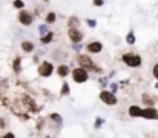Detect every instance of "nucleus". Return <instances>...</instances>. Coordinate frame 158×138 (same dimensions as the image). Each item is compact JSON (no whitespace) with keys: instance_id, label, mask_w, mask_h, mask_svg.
<instances>
[{"instance_id":"nucleus-19","label":"nucleus","mask_w":158,"mask_h":138,"mask_svg":"<svg viewBox=\"0 0 158 138\" xmlns=\"http://www.w3.org/2000/svg\"><path fill=\"white\" fill-rule=\"evenodd\" d=\"M39 32H42V36L48 32V26H46V23H45V25H40V26H39Z\"/></svg>"},{"instance_id":"nucleus-17","label":"nucleus","mask_w":158,"mask_h":138,"mask_svg":"<svg viewBox=\"0 0 158 138\" xmlns=\"http://www.w3.org/2000/svg\"><path fill=\"white\" fill-rule=\"evenodd\" d=\"M126 42H127L129 45H134V43L137 42V39H135V34H134L132 31H131V32H129V34L126 36Z\"/></svg>"},{"instance_id":"nucleus-26","label":"nucleus","mask_w":158,"mask_h":138,"mask_svg":"<svg viewBox=\"0 0 158 138\" xmlns=\"http://www.w3.org/2000/svg\"><path fill=\"white\" fill-rule=\"evenodd\" d=\"M2 138H15V135H14L12 132H6V134H5Z\"/></svg>"},{"instance_id":"nucleus-12","label":"nucleus","mask_w":158,"mask_h":138,"mask_svg":"<svg viewBox=\"0 0 158 138\" xmlns=\"http://www.w3.org/2000/svg\"><path fill=\"white\" fill-rule=\"evenodd\" d=\"M20 46H22V51H25V52H32V51H34V48H35L34 43H32V42H29V40H23Z\"/></svg>"},{"instance_id":"nucleus-20","label":"nucleus","mask_w":158,"mask_h":138,"mask_svg":"<svg viewBox=\"0 0 158 138\" xmlns=\"http://www.w3.org/2000/svg\"><path fill=\"white\" fill-rule=\"evenodd\" d=\"M86 23H88V26H91V28H95V26H97V22H95L94 19H88Z\"/></svg>"},{"instance_id":"nucleus-25","label":"nucleus","mask_w":158,"mask_h":138,"mask_svg":"<svg viewBox=\"0 0 158 138\" xmlns=\"http://www.w3.org/2000/svg\"><path fill=\"white\" fill-rule=\"evenodd\" d=\"M152 74H154V77H155V78L158 80V63L155 65V66H154V71H152Z\"/></svg>"},{"instance_id":"nucleus-3","label":"nucleus","mask_w":158,"mask_h":138,"mask_svg":"<svg viewBox=\"0 0 158 138\" xmlns=\"http://www.w3.org/2000/svg\"><path fill=\"white\" fill-rule=\"evenodd\" d=\"M72 78L75 83H85L88 78H89V74H88V69L85 68H77L72 71Z\"/></svg>"},{"instance_id":"nucleus-24","label":"nucleus","mask_w":158,"mask_h":138,"mask_svg":"<svg viewBox=\"0 0 158 138\" xmlns=\"http://www.w3.org/2000/svg\"><path fill=\"white\" fill-rule=\"evenodd\" d=\"M43 12V6H35V15H40Z\"/></svg>"},{"instance_id":"nucleus-10","label":"nucleus","mask_w":158,"mask_h":138,"mask_svg":"<svg viewBox=\"0 0 158 138\" xmlns=\"http://www.w3.org/2000/svg\"><path fill=\"white\" fill-rule=\"evenodd\" d=\"M129 115L134 117V118H138V117L143 115V109H141L140 106H137V104H132V106L129 107Z\"/></svg>"},{"instance_id":"nucleus-21","label":"nucleus","mask_w":158,"mask_h":138,"mask_svg":"<svg viewBox=\"0 0 158 138\" xmlns=\"http://www.w3.org/2000/svg\"><path fill=\"white\" fill-rule=\"evenodd\" d=\"M68 94H69V86L64 83V85H63V88H61V95H68Z\"/></svg>"},{"instance_id":"nucleus-28","label":"nucleus","mask_w":158,"mask_h":138,"mask_svg":"<svg viewBox=\"0 0 158 138\" xmlns=\"http://www.w3.org/2000/svg\"><path fill=\"white\" fill-rule=\"evenodd\" d=\"M110 91L115 92V91H117V86H115V85H112V86H110Z\"/></svg>"},{"instance_id":"nucleus-14","label":"nucleus","mask_w":158,"mask_h":138,"mask_svg":"<svg viewBox=\"0 0 158 138\" xmlns=\"http://www.w3.org/2000/svg\"><path fill=\"white\" fill-rule=\"evenodd\" d=\"M78 25H80V19L77 15H71L68 19V26L69 28H78Z\"/></svg>"},{"instance_id":"nucleus-1","label":"nucleus","mask_w":158,"mask_h":138,"mask_svg":"<svg viewBox=\"0 0 158 138\" xmlns=\"http://www.w3.org/2000/svg\"><path fill=\"white\" fill-rule=\"evenodd\" d=\"M17 20L20 22L22 26H31L34 23V14L28 9H20L19 15H17Z\"/></svg>"},{"instance_id":"nucleus-9","label":"nucleus","mask_w":158,"mask_h":138,"mask_svg":"<svg viewBox=\"0 0 158 138\" xmlns=\"http://www.w3.org/2000/svg\"><path fill=\"white\" fill-rule=\"evenodd\" d=\"M103 49V43L102 42H91L86 45V51L91 52V54H97V52H102Z\"/></svg>"},{"instance_id":"nucleus-18","label":"nucleus","mask_w":158,"mask_h":138,"mask_svg":"<svg viewBox=\"0 0 158 138\" xmlns=\"http://www.w3.org/2000/svg\"><path fill=\"white\" fill-rule=\"evenodd\" d=\"M20 57H15V60H14V69H15V72H20Z\"/></svg>"},{"instance_id":"nucleus-29","label":"nucleus","mask_w":158,"mask_h":138,"mask_svg":"<svg viewBox=\"0 0 158 138\" xmlns=\"http://www.w3.org/2000/svg\"><path fill=\"white\" fill-rule=\"evenodd\" d=\"M43 2H45V3H48V2H51V0H43Z\"/></svg>"},{"instance_id":"nucleus-7","label":"nucleus","mask_w":158,"mask_h":138,"mask_svg":"<svg viewBox=\"0 0 158 138\" xmlns=\"http://www.w3.org/2000/svg\"><path fill=\"white\" fill-rule=\"evenodd\" d=\"M68 37L72 43H80L83 40V32L78 29V28H69L68 31Z\"/></svg>"},{"instance_id":"nucleus-23","label":"nucleus","mask_w":158,"mask_h":138,"mask_svg":"<svg viewBox=\"0 0 158 138\" xmlns=\"http://www.w3.org/2000/svg\"><path fill=\"white\" fill-rule=\"evenodd\" d=\"M51 118H52L54 121H57V123H60V121H61V117H60L58 114H52V115H51Z\"/></svg>"},{"instance_id":"nucleus-4","label":"nucleus","mask_w":158,"mask_h":138,"mask_svg":"<svg viewBox=\"0 0 158 138\" xmlns=\"http://www.w3.org/2000/svg\"><path fill=\"white\" fill-rule=\"evenodd\" d=\"M77 61L81 65V68H85V69H94L95 72H100V69H97L95 66H94V63H92V60H91V57H88V55H78V58H77Z\"/></svg>"},{"instance_id":"nucleus-13","label":"nucleus","mask_w":158,"mask_h":138,"mask_svg":"<svg viewBox=\"0 0 158 138\" xmlns=\"http://www.w3.org/2000/svg\"><path fill=\"white\" fill-rule=\"evenodd\" d=\"M54 40V32H51V31H48L46 34H43L42 37H40V42L43 43V45H48V43H51Z\"/></svg>"},{"instance_id":"nucleus-8","label":"nucleus","mask_w":158,"mask_h":138,"mask_svg":"<svg viewBox=\"0 0 158 138\" xmlns=\"http://www.w3.org/2000/svg\"><path fill=\"white\" fill-rule=\"evenodd\" d=\"M143 118L146 120H158V111L154 107V106H148L143 109Z\"/></svg>"},{"instance_id":"nucleus-11","label":"nucleus","mask_w":158,"mask_h":138,"mask_svg":"<svg viewBox=\"0 0 158 138\" xmlns=\"http://www.w3.org/2000/svg\"><path fill=\"white\" fill-rule=\"evenodd\" d=\"M57 22V14L54 12V11H49L48 14H46V17H45V23L46 25H54Z\"/></svg>"},{"instance_id":"nucleus-27","label":"nucleus","mask_w":158,"mask_h":138,"mask_svg":"<svg viewBox=\"0 0 158 138\" xmlns=\"http://www.w3.org/2000/svg\"><path fill=\"white\" fill-rule=\"evenodd\" d=\"M6 126V123L3 121V118H0V128H5Z\"/></svg>"},{"instance_id":"nucleus-16","label":"nucleus","mask_w":158,"mask_h":138,"mask_svg":"<svg viewBox=\"0 0 158 138\" xmlns=\"http://www.w3.org/2000/svg\"><path fill=\"white\" fill-rule=\"evenodd\" d=\"M12 6H14V9H25V2L23 0H14Z\"/></svg>"},{"instance_id":"nucleus-15","label":"nucleus","mask_w":158,"mask_h":138,"mask_svg":"<svg viewBox=\"0 0 158 138\" xmlns=\"http://www.w3.org/2000/svg\"><path fill=\"white\" fill-rule=\"evenodd\" d=\"M57 74H58L60 77H66V75L69 74V68H68L66 65H60V66L57 68Z\"/></svg>"},{"instance_id":"nucleus-2","label":"nucleus","mask_w":158,"mask_h":138,"mask_svg":"<svg viewBox=\"0 0 158 138\" xmlns=\"http://www.w3.org/2000/svg\"><path fill=\"white\" fill-rule=\"evenodd\" d=\"M123 61L129 66V68H138L141 66V57L138 54H134V52H127L123 55Z\"/></svg>"},{"instance_id":"nucleus-6","label":"nucleus","mask_w":158,"mask_h":138,"mask_svg":"<svg viewBox=\"0 0 158 138\" xmlns=\"http://www.w3.org/2000/svg\"><path fill=\"white\" fill-rule=\"evenodd\" d=\"M100 100L103 103H106V104H109V106L117 104V97L114 95L112 91H102L100 92Z\"/></svg>"},{"instance_id":"nucleus-5","label":"nucleus","mask_w":158,"mask_h":138,"mask_svg":"<svg viewBox=\"0 0 158 138\" xmlns=\"http://www.w3.org/2000/svg\"><path fill=\"white\" fill-rule=\"evenodd\" d=\"M52 72H54V66L51 61H43L39 66V75H42V77H51Z\"/></svg>"},{"instance_id":"nucleus-22","label":"nucleus","mask_w":158,"mask_h":138,"mask_svg":"<svg viewBox=\"0 0 158 138\" xmlns=\"http://www.w3.org/2000/svg\"><path fill=\"white\" fill-rule=\"evenodd\" d=\"M92 5L100 8V6H103V5H105V0H92Z\"/></svg>"}]
</instances>
